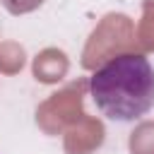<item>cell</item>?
<instances>
[{
  "label": "cell",
  "mask_w": 154,
  "mask_h": 154,
  "mask_svg": "<svg viewBox=\"0 0 154 154\" xmlns=\"http://www.w3.org/2000/svg\"><path fill=\"white\" fill-rule=\"evenodd\" d=\"M89 94L108 120H140L154 108V67L140 53H120L89 77Z\"/></svg>",
  "instance_id": "1"
},
{
  "label": "cell",
  "mask_w": 154,
  "mask_h": 154,
  "mask_svg": "<svg viewBox=\"0 0 154 154\" xmlns=\"http://www.w3.org/2000/svg\"><path fill=\"white\" fill-rule=\"evenodd\" d=\"M43 0H2L5 10L12 12V14H26V12H34Z\"/></svg>",
  "instance_id": "2"
}]
</instances>
